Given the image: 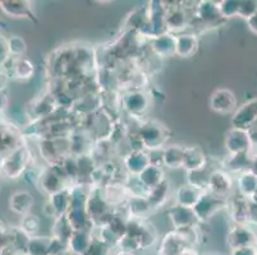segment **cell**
<instances>
[{"mask_svg":"<svg viewBox=\"0 0 257 255\" xmlns=\"http://www.w3.org/2000/svg\"><path fill=\"white\" fill-rule=\"evenodd\" d=\"M141 148L146 152L161 151L170 139V130L159 120H146L136 133Z\"/></svg>","mask_w":257,"mask_h":255,"instance_id":"cell-1","label":"cell"},{"mask_svg":"<svg viewBox=\"0 0 257 255\" xmlns=\"http://www.w3.org/2000/svg\"><path fill=\"white\" fill-rule=\"evenodd\" d=\"M31 149L27 147V144H23L2 157L0 175L8 180H20L22 179L26 171L31 167Z\"/></svg>","mask_w":257,"mask_h":255,"instance_id":"cell-2","label":"cell"},{"mask_svg":"<svg viewBox=\"0 0 257 255\" xmlns=\"http://www.w3.org/2000/svg\"><path fill=\"white\" fill-rule=\"evenodd\" d=\"M40 156L49 166H58L72 154L71 137L45 138L39 140Z\"/></svg>","mask_w":257,"mask_h":255,"instance_id":"cell-3","label":"cell"},{"mask_svg":"<svg viewBox=\"0 0 257 255\" xmlns=\"http://www.w3.org/2000/svg\"><path fill=\"white\" fill-rule=\"evenodd\" d=\"M71 185L72 182L67 179L59 166H48L41 168L36 182V188L48 196L59 193Z\"/></svg>","mask_w":257,"mask_h":255,"instance_id":"cell-4","label":"cell"},{"mask_svg":"<svg viewBox=\"0 0 257 255\" xmlns=\"http://www.w3.org/2000/svg\"><path fill=\"white\" fill-rule=\"evenodd\" d=\"M124 235H128L136 241L140 250L149 249L158 241V231L156 227L149 219H127V231Z\"/></svg>","mask_w":257,"mask_h":255,"instance_id":"cell-5","label":"cell"},{"mask_svg":"<svg viewBox=\"0 0 257 255\" xmlns=\"http://www.w3.org/2000/svg\"><path fill=\"white\" fill-rule=\"evenodd\" d=\"M226 205H228V199L212 195L209 191H204L202 195L200 196V199L195 204V207L192 208V210L198 223L202 224L211 221L219 212L225 209Z\"/></svg>","mask_w":257,"mask_h":255,"instance_id":"cell-6","label":"cell"},{"mask_svg":"<svg viewBox=\"0 0 257 255\" xmlns=\"http://www.w3.org/2000/svg\"><path fill=\"white\" fill-rule=\"evenodd\" d=\"M172 4L173 6H168L167 2H164L167 32L172 35L183 34V32H186L187 27L191 22V16L184 8V6H178L179 3Z\"/></svg>","mask_w":257,"mask_h":255,"instance_id":"cell-7","label":"cell"},{"mask_svg":"<svg viewBox=\"0 0 257 255\" xmlns=\"http://www.w3.org/2000/svg\"><path fill=\"white\" fill-rule=\"evenodd\" d=\"M209 107L218 115H233L238 107L237 96L229 88H216L210 95Z\"/></svg>","mask_w":257,"mask_h":255,"instance_id":"cell-8","label":"cell"},{"mask_svg":"<svg viewBox=\"0 0 257 255\" xmlns=\"http://www.w3.org/2000/svg\"><path fill=\"white\" fill-rule=\"evenodd\" d=\"M121 105L132 118L140 119L144 118L150 110L151 98L145 91L133 90L124 93L121 97Z\"/></svg>","mask_w":257,"mask_h":255,"instance_id":"cell-9","label":"cell"},{"mask_svg":"<svg viewBox=\"0 0 257 255\" xmlns=\"http://www.w3.org/2000/svg\"><path fill=\"white\" fill-rule=\"evenodd\" d=\"M235 180L234 177L223 168H212L209 176V184H207V191L212 195L219 198L229 199L230 194L234 190Z\"/></svg>","mask_w":257,"mask_h":255,"instance_id":"cell-10","label":"cell"},{"mask_svg":"<svg viewBox=\"0 0 257 255\" xmlns=\"http://www.w3.org/2000/svg\"><path fill=\"white\" fill-rule=\"evenodd\" d=\"M0 12L15 20H29L35 25L39 23L34 9V3L29 0H0Z\"/></svg>","mask_w":257,"mask_h":255,"instance_id":"cell-11","label":"cell"},{"mask_svg":"<svg viewBox=\"0 0 257 255\" xmlns=\"http://www.w3.org/2000/svg\"><path fill=\"white\" fill-rule=\"evenodd\" d=\"M58 110L59 107H58L54 95L48 93V95L40 96L39 98L30 102L29 107H27V116L30 119V123L31 121H43L51 118Z\"/></svg>","mask_w":257,"mask_h":255,"instance_id":"cell-12","label":"cell"},{"mask_svg":"<svg viewBox=\"0 0 257 255\" xmlns=\"http://www.w3.org/2000/svg\"><path fill=\"white\" fill-rule=\"evenodd\" d=\"M193 16L201 23H204L206 27L214 28L218 27V26H223L226 22L221 17L218 2H212V0L198 2L197 6H195V8H193Z\"/></svg>","mask_w":257,"mask_h":255,"instance_id":"cell-13","label":"cell"},{"mask_svg":"<svg viewBox=\"0 0 257 255\" xmlns=\"http://www.w3.org/2000/svg\"><path fill=\"white\" fill-rule=\"evenodd\" d=\"M23 144H26V140L20 128L11 123H3L0 125V156L2 157Z\"/></svg>","mask_w":257,"mask_h":255,"instance_id":"cell-14","label":"cell"},{"mask_svg":"<svg viewBox=\"0 0 257 255\" xmlns=\"http://www.w3.org/2000/svg\"><path fill=\"white\" fill-rule=\"evenodd\" d=\"M257 120V98L249 100L246 104L237 107L232 115V128L243 130H251Z\"/></svg>","mask_w":257,"mask_h":255,"instance_id":"cell-15","label":"cell"},{"mask_svg":"<svg viewBox=\"0 0 257 255\" xmlns=\"http://www.w3.org/2000/svg\"><path fill=\"white\" fill-rule=\"evenodd\" d=\"M224 146L228 151V154L251 153L252 146L249 139V132L243 129H229L225 134Z\"/></svg>","mask_w":257,"mask_h":255,"instance_id":"cell-16","label":"cell"},{"mask_svg":"<svg viewBox=\"0 0 257 255\" xmlns=\"http://www.w3.org/2000/svg\"><path fill=\"white\" fill-rule=\"evenodd\" d=\"M100 190H101L102 198L106 202V204L113 209L123 204L125 205L127 200L130 199V193L125 188L124 182L115 181V180L107 181L100 188Z\"/></svg>","mask_w":257,"mask_h":255,"instance_id":"cell-17","label":"cell"},{"mask_svg":"<svg viewBox=\"0 0 257 255\" xmlns=\"http://www.w3.org/2000/svg\"><path fill=\"white\" fill-rule=\"evenodd\" d=\"M256 238V232L249 227L248 224H243V226L234 224V226L229 230L225 241L230 249L235 250L239 249V247L254 246Z\"/></svg>","mask_w":257,"mask_h":255,"instance_id":"cell-18","label":"cell"},{"mask_svg":"<svg viewBox=\"0 0 257 255\" xmlns=\"http://www.w3.org/2000/svg\"><path fill=\"white\" fill-rule=\"evenodd\" d=\"M149 165H151L150 153L142 149H136V151L131 149L121 160L123 170L127 172L128 176L133 177L139 176Z\"/></svg>","mask_w":257,"mask_h":255,"instance_id":"cell-19","label":"cell"},{"mask_svg":"<svg viewBox=\"0 0 257 255\" xmlns=\"http://www.w3.org/2000/svg\"><path fill=\"white\" fill-rule=\"evenodd\" d=\"M147 8L149 23H150L151 39L167 32L165 27V6L164 2H150Z\"/></svg>","mask_w":257,"mask_h":255,"instance_id":"cell-20","label":"cell"},{"mask_svg":"<svg viewBox=\"0 0 257 255\" xmlns=\"http://www.w3.org/2000/svg\"><path fill=\"white\" fill-rule=\"evenodd\" d=\"M200 49V40L196 34L183 32L175 35V56L181 59H189L197 54Z\"/></svg>","mask_w":257,"mask_h":255,"instance_id":"cell-21","label":"cell"},{"mask_svg":"<svg viewBox=\"0 0 257 255\" xmlns=\"http://www.w3.org/2000/svg\"><path fill=\"white\" fill-rule=\"evenodd\" d=\"M167 216L170 219V223H172L174 230L191 227V226H195V224L198 223L192 208H186L174 204L167 210Z\"/></svg>","mask_w":257,"mask_h":255,"instance_id":"cell-22","label":"cell"},{"mask_svg":"<svg viewBox=\"0 0 257 255\" xmlns=\"http://www.w3.org/2000/svg\"><path fill=\"white\" fill-rule=\"evenodd\" d=\"M147 42H149L151 53L160 59H167L175 55V35L165 32V34L153 37Z\"/></svg>","mask_w":257,"mask_h":255,"instance_id":"cell-23","label":"cell"},{"mask_svg":"<svg viewBox=\"0 0 257 255\" xmlns=\"http://www.w3.org/2000/svg\"><path fill=\"white\" fill-rule=\"evenodd\" d=\"M8 207L12 213L20 217L30 214L35 207V196L27 190H18L9 196Z\"/></svg>","mask_w":257,"mask_h":255,"instance_id":"cell-24","label":"cell"},{"mask_svg":"<svg viewBox=\"0 0 257 255\" xmlns=\"http://www.w3.org/2000/svg\"><path fill=\"white\" fill-rule=\"evenodd\" d=\"M226 208L229 209V214L232 218L233 223L239 224H248L249 222V209H251V202L249 199L244 198L242 195H238L228 199V205Z\"/></svg>","mask_w":257,"mask_h":255,"instance_id":"cell-25","label":"cell"},{"mask_svg":"<svg viewBox=\"0 0 257 255\" xmlns=\"http://www.w3.org/2000/svg\"><path fill=\"white\" fill-rule=\"evenodd\" d=\"M9 63H11V68L7 70V73L16 81L26 82L35 77L36 67H35V63L27 56L18 58V59H9Z\"/></svg>","mask_w":257,"mask_h":255,"instance_id":"cell-26","label":"cell"},{"mask_svg":"<svg viewBox=\"0 0 257 255\" xmlns=\"http://www.w3.org/2000/svg\"><path fill=\"white\" fill-rule=\"evenodd\" d=\"M125 212L128 218L149 219L156 213L146 196H130L125 203Z\"/></svg>","mask_w":257,"mask_h":255,"instance_id":"cell-27","label":"cell"},{"mask_svg":"<svg viewBox=\"0 0 257 255\" xmlns=\"http://www.w3.org/2000/svg\"><path fill=\"white\" fill-rule=\"evenodd\" d=\"M209 166V158L200 146L184 147L183 168L186 172L204 170Z\"/></svg>","mask_w":257,"mask_h":255,"instance_id":"cell-28","label":"cell"},{"mask_svg":"<svg viewBox=\"0 0 257 255\" xmlns=\"http://www.w3.org/2000/svg\"><path fill=\"white\" fill-rule=\"evenodd\" d=\"M173 195V189H172V182L170 180H164V181L159 184L156 188L151 189L147 193L146 198L149 200V203L151 204V207L154 208L155 212L163 209L165 207L169 199Z\"/></svg>","mask_w":257,"mask_h":255,"instance_id":"cell-29","label":"cell"},{"mask_svg":"<svg viewBox=\"0 0 257 255\" xmlns=\"http://www.w3.org/2000/svg\"><path fill=\"white\" fill-rule=\"evenodd\" d=\"M252 154L251 153H238V154H228L223 160V165L220 168L228 174L239 175L244 171H248L251 167Z\"/></svg>","mask_w":257,"mask_h":255,"instance_id":"cell-30","label":"cell"},{"mask_svg":"<svg viewBox=\"0 0 257 255\" xmlns=\"http://www.w3.org/2000/svg\"><path fill=\"white\" fill-rule=\"evenodd\" d=\"M184 147L181 144H170L161 149V165L168 170L183 168Z\"/></svg>","mask_w":257,"mask_h":255,"instance_id":"cell-31","label":"cell"},{"mask_svg":"<svg viewBox=\"0 0 257 255\" xmlns=\"http://www.w3.org/2000/svg\"><path fill=\"white\" fill-rule=\"evenodd\" d=\"M187 246L188 245L181 233L177 230H173L161 238L158 255H181Z\"/></svg>","mask_w":257,"mask_h":255,"instance_id":"cell-32","label":"cell"},{"mask_svg":"<svg viewBox=\"0 0 257 255\" xmlns=\"http://www.w3.org/2000/svg\"><path fill=\"white\" fill-rule=\"evenodd\" d=\"M136 177L140 184L142 186H145L147 190H151V189L156 188L159 184H161L164 180H167L164 167L159 165H154V163L147 166L144 171Z\"/></svg>","mask_w":257,"mask_h":255,"instance_id":"cell-33","label":"cell"},{"mask_svg":"<svg viewBox=\"0 0 257 255\" xmlns=\"http://www.w3.org/2000/svg\"><path fill=\"white\" fill-rule=\"evenodd\" d=\"M202 193L204 191L198 190L195 186L189 185V184H183L173 191L174 204L186 208H193L197 200L200 199V196L202 195Z\"/></svg>","mask_w":257,"mask_h":255,"instance_id":"cell-34","label":"cell"},{"mask_svg":"<svg viewBox=\"0 0 257 255\" xmlns=\"http://www.w3.org/2000/svg\"><path fill=\"white\" fill-rule=\"evenodd\" d=\"M67 222L71 226L72 231H92L93 224L90 217L86 213L85 208H69V210L65 213Z\"/></svg>","mask_w":257,"mask_h":255,"instance_id":"cell-35","label":"cell"},{"mask_svg":"<svg viewBox=\"0 0 257 255\" xmlns=\"http://www.w3.org/2000/svg\"><path fill=\"white\" fill-rule=\"evenodd\" d=\"M92 231H77L72 233L67 242V251L74 255H83L92 242Z\"/></svg>","mask_w":257,"mask_h":255,"instance_id":"cell-36","label":"cell"},{"mask_svg":"<svg viewBox=\"0 0 257 255\" xmlns=\"http://www.w3.org/2000/svg\"><path fill=\"white\" fill-rule=\"evenodd\" d=\"M235 184H237L239 195L244 196L247 199L252 198L257 191V176H254L249 170L238 175Z\"/></svg>","mask_w":257,"mask_h":255,"instance_id":"cell-37","label":"cell"},{"mask_svg":"<svg viewBox=\"0 0 257 255\" xmlns=\"http://www.w3.org/2000/svg\"><path fill=\"white\" fill-rule=\"evenodd\" d=\"M48 203L51 205V208L54 209L57 217L65 216V213L71 208V193H69V188L49 196Z\"/></svg>","mask_w":257,"mask_h":255,"instance_id":"cell-38","label":"cell"},{"mask_svg":"<svg viewBox=\"0 0 257 255\" xmlns=\"http://www.w3.org/2000/svg\"><path fill=\"white\" fill-rule=\"evenodd\" d=\"M72 233H73V231L67 222L65 216H59L54 219L53 227H51V237L67 246V242H68Z\"/></svg>","mask_w":257,"mask_h":255,"instance_id":"cell-39","label":"cell"},{"mask_svg":"<svg viewBox=\"0 0 257 255\" xmlns=\"http://www.w3.org/2000/svg\"><path fill=\"white\" fill-rule=\"evenodd\" d=\"M211 172V168L207 166L204 170L198 171H188L186 172L187 184L195 186L196 189L201 191H207V184H209V176Z\"/></svg>","mask_w":257,"mask_h":255,"instance_id":"cell-40","label":"cell"},{"mask_svg":"<svg viewBox=\"0 0 257 255\" xmlns=\"http://www.w3.org/2000/svg\"><path fill=\"white\" fill-rule=\"evenodd\" d=\"M50 242L51 237H45V236L31 237L26 249V255H50L49 254Z\"/></svg>","mask_w":257,"mask_h":255,"instance_id":"cell-41","label":"cell"},{"mask_svg":"<svg viewBox=\"0 0 257 255\" xmlns=\"http://www.w3.org/2000/svg\"><path fill=\"white\" fill-rule=\"evenodd\" d=\"M18 227L30 237H35L39 233L40 228H41V218L37 214L30 213L26 216L21 217V222Z\"/></svg>","mask_w":257,"mask_h":255,"instance_id":"cell-42","label":"cell"},{"mask_svg":"<svg viewBox=\"0 0 257 255\" xmlns=\"http://www.w3.org/2000/svg\"><path fill=\"white\" fill-rule=\"evenodd\" d=\"M8 39V50L11 59L23 58L27 54V42L20 35H12Z\"/></svg>","mask_w":257,"mask_h":255,"instance_id":"cell-43","label":"cell"},{"mask_svg":"<svg viewBox=\"0 0 257 255\" xmlns=\"http://www.w3.org/2000/svg\"><path fill=\"white\" fill-rule=\"evenodd\" d=\"M218 6L221 17L225 21H228L229 18L238 17L239 0H221V2H218Z\"/></svg>","mask_w":257,"mask_h":255,"instance_id":"cell-44","label":"cell"},{"mask_svg":"<svg viewBox=\"0 0 257 255\" xmlns=\"http://www.w3.org/2000/svg\"><path fill=\"white\" fill-rule=\"evenodd\" d=\"M257 12V0H239V8H238V17L248 20Z\"/></svg>","mask_w":257,"mask_h":255,"instance_id":"cell-45","label":"cell"},{"mask_svg":"<svg viewBox=\"0 0 257 255\" xmlns=\"http://www.w3.org/2000/svg\"><path fill=\"white\" fill-rule=\"evenodd\" d=\"M11 227L0 219V255L7 247L11 246Z\"/></svg>","mask_w":257,"mask_h":255,"instance_id":"cell-46","label":"cell"},{"mask_svg":"<svg viewBox=\"0 0 257 255\" xmlns=\"http://www.w3.org/2000/svg\"><path fill=\"white\" fill-rule=\"evenodd\" d=\"M9 59L11 56H9L8 50V39L3 34H0V67L2 69L9 62Z\"/></svg>","mask_w":257,"mask_h":255,"instance_id":"cell-47","label":"cell"},{"mask_svg":"<svg viewBox=\"0 0 257 255\" xmlns=\"http://www.w3.org/2000/svg\"><path fill=\"white\" fill-rule=\"evenodd\" d=\"M107 250H109V247L105 246V245L102 244V242H100L97 238L93 237L90 247H88L87 251H86L83 255H106Z\"/></svg>","mask_w":257,"mask_h":255,"instance_id":"cell-48","label":"cell"},{"mask_svg":"<svg viewBox=\"0 0 257 255\" xmlns=\"http://www.w3.org/2000/svg\"><path fill=\"white\" fill-rule=\"evenodd\" d=\"M232 255H257V252L254 246H246L232 250Z\"/></svg>","mask_w":257,"mask_h":255,"instance_id":"cell-49","label":"cell"},{"mask_svg":"<svg viewBox=\"0 0 257 255\" xmlns=\"http://www.w3.org/2000/svg\"><path fill=\"white\" fill-rule=\"evenodd\" d=\"M9 74L7 73L6 70H0V92H6L7 87H8V82H9Z\"/></svg>","mask_w":257,"mask_h":255,"instance_id":"cell-50","label":"cell"},{"mask_svg":"<svg viewBox=\"0 0 257 255\" xmlns=\"http://www.w3.org/2000/svg\"><path fill=\"white\" fill-rule=\"evenodd\" d=\"M249 132V139H251V146H252V151L251 154H256L257 153V128H252Z\"/></svg>","mask_w":257,"mask_h":255,"instance_id":"cell-51","label":"cell"},{"mask_svg":"<svg viewBox=\"0 0 257 255\" xmlns=\"http://www.w3.org/2000/svg\"><path fill=\"white\" fill-rule=\"evenodd\" d=\"M246 22H247V27H248L249 31L257 36V12L253 14V16H252V17H249L248 20H246Z\"/></svg>","mask_w":257,"mask_h":255,"instance_id":"cell-52","label":"cell"},{"mask_svg":"<svg viewBox=\"0 0 257 255\" xmlns=\"http://www.w3.org/2000/svg\"><path fill=\"white\" fill-rule=\"evenodd\" d=\"M9 105V98L7 92H0V114H3Z\"/></svg>","mask_w":257,"mask_h":255,"instance_id":"cell-53","label":"cell"},{"mask_svg":"<svg viewBox=\"0 0 257 255\" xmlns=\"http://www.w3.org/2000/svg\"><path fill=\"white\" fill-rule=\"evenodd\" d=\"M249 171L257 176V153L252 154V161H251V167H249Z\"/></svg>","mask_w":257,"mask_h":255,"instance_id":"cell-54","label":"cell"},{"mask_svg":"<svg viewBox=\"0 0 257 255\" xmlns=\"http://www.w3.org/2000/svg\"><path fill=\"white\" fill-rule=\"evenodd\" d=\"M181 255H200V254H198L197 250H196L193 246H187L186 249L181 252Z\"/></svg>","mask_w":257,"mask_h":255,"instance_id":"cell-55","label":"cell"},{"mask_svg":"<svg viewBox=\"0 0 257 255\" xmlns=\"http://www.w3.org/2000/svg\"><path fill=\"white\" fill-rule=\"evenodd\" d=\"M115 255H135V252H128V251H123V250H118L115 252Z\"/></svg>","mask_w":257,"mask_h":255,"instance_id":"cell-56","label":"cell"},{"mask_svg":"<svg viewBox=\"0 0 257 255\" xmlns=\"http://www.w3.org/2000/svg\"><path fill=\"white\" fill-rule=\"evenodd\" d=\"M254 249H256V252H257V238H256V242H254Z\"/></svg>","mask_w":257,"mask_h":255,"instance_id":"cell-57","label":"cell"},{"mask_svg":"<svg viewBox=\"0 0 257 255\" xmlns=\"http://www.w3.org/2000/svg\"><path fill=\"white\" fill-rule=\"evenodd\" d=\"M253 128H257V120H256V123H254V126Z\"/></svg>","mask_w":257,"mask_h":255,"instance_id":"cell-58","label":"cell"},{"mask_svg":"<svg viewBox=\"0 0 257 255\" xmlns=\"http://www.w3.org/2000/svg\"><path fill=\"white\" fill-rule=\"evenodd\" d=\"M0 162H2V156H0Z\"/></svg>","mask_w":257,"mask_h":255,"instance_id":"cell-59","label":"cell"},{"mask_svg":"<svg viewBox=\"0 0 257 255\" xmlns=\"http://www.w3.org/2000/svg\"><path fill=\"white\" fill-rule=\"evenodd\" d=\"M2 124H3V123H2V121H0V125H2Z\"/></svg>","mask_w":257,"mask_h":255,"instance_id":"cell-60","label":"cell"},{"mask_svg":"<svg viewBox=\"0 0 257 255\" xmlns=\"http://www.w3.org/2000/svg\"><path fill=\"white\" fill-rule=\"evenodd\" d=\"M0 70H2V67H0Z\"/></svg>","mask_w":257,"mask_h":255,"instance_id":"cell-61","label":"cell"},{"mask_svg":"<svg viewBox=\"0 0 257 255\" xmlns=\"http://www.w3.org/2000/svg\"><path fill=\"white\" fill-rule=\"evenodd\" d=\"M209 255H212V254H209Z\"/></svg>","mask_w":257,"mask_h":255,"instance_id":"cell-62","label":"cell"}]
</instances>
